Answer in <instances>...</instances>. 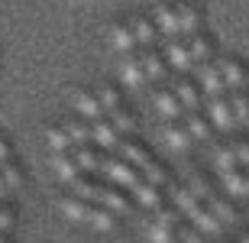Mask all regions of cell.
Masks as SVG:
<instances>
[{
  "mask_svg": "<svg viewBox=\"0 0 249 243\" xmlns=\"http://www.w3.org/2000/svg\"><path fill=\"white\" fill-rule=\"evenodd\" d=\"M240 243H249V230H243V234H240Z\"/></svg>",
  "mask_w": 249,
  "mask_h": 243,
  "instance_id": "obj_32",
  "label": "cell"
},
{
  "mask_svg": "<svg viewBox=\"0 0 249 243\" xmlns=\"http://www.w3.org/2000/svg\"><path fill=\"white\" fill-rule=\"evenodd\" d=\"M233 150H236L240 168H249V143H246V140H236V143H233Z\"/></svg>",
  "mask_w": 249,
  "mask_h": 243,
  "instance_id": "obj_31",
  "label": "cell"
},
{
  "mask_svg": "<svg viewBox=\"0 0 249 243\" xmlns=\"http://www.w3.org/2000/svg\"><path fill=\"white\" fill-rule=\"evenodd\" d=\"M168 195L175 198V205L181 207L188 217H191V224H194V227H201L204 234H220V230H223V221L213 214L211 207L204 205V201L194 195L188 185H175V182H172V185H168Z\"/></svg>",
  "mask_w": 249,
  "mask_h": 243,
  "instance_id": "obj_2",
  "label": "cell"
},
{
  "mask_svg": "<svg viewBox=\"0 0 249 243\" xmlns=\"http://www.w3.org/2000/svg\"><path fill=\"white\" fill-rule=\"evenodd\" d=\"M74 159H78V166H81L84 172H104L107 156H104L94 143H84V146H74Z\"/></svg>",
  "mask_w": 249,
  "mask_h": 243,
  "instance_id": "obj_14",
  "label": "cell"
},
{
  "mask_svg": "<svg viewBox=\"0 0 249 243\" xmlns=\"http://www.w3.org/2000/svg\"><path fill=\"white\" fill-rule=\"evenodd\" d=\"M123 81L129 84V88H139V84L146 81V65H142V58L136 56V52H126V56H123Z\"/></svg>",
  "mask_w": 249,
  "mask_h": 243,
  "instance_id": "obj_16",
  "label": "cell"
},
{
  "mask_svg": "<svg viewBox=\"0 0 249 243\" xmlns=\"http://www.w3.org/2000/svg\"><path fill=\"white\" fill-rule=\"evenodd\" d=\"M65 130H68V136H71L74 146H84V143L94 140V130H91V123L84 120V117H74V120H68V123H65Z\"/></svg>",
  "mask_w": 249,
  "mask_h": 243,
  "instance_id": "obj_21",
  "label": "cell"
},
{
  "mask_svg": "<svg viewBox=\"0 0 249 243\" xmlns=\"http://www.w3.org/2000/svg\"><path fill=\"white\" fill-rule=\"evenodd\" d=\"M46 140H49V146H52V152H71L74 150L68 130H65V127H55V123L46 127Z\"/></svg>",
  "mask_w": 249,
  "mask_h": 243,
  "instance_id": "obj_23",
  "label": "cell"
},
{
  "mask_svg": "<svg viewBox=\"0 0 249 243\" xmlns=\"http://www.w3.org/2000/svg\"><path fill=\"white\" fill-rule=\"evenodd\" d=\"M133 29H136L139 46H156V39L162 36V33H159V26H156V23H152V19L146 17V13H139V17L133 19Z\"/></svg>",
  "mask_w": 249,
  "mask_h": 243,
  "instance_id": "obj_19",
  "label": "cell"
},
{
  "mask_svg": "<svg viewBox=\"0 0 249 243\" xmlns=\"http://www.w3.org/2000/svg\"><path fill=\"white\" fill-rule=\"evenodd\" d=\"M188 46H191V58L194 62H211V42H207V39L201 36V33H197V36H188Z\"/></svg>",
  "mask_w": 249,
  "mask_h": 243,
  "instance_id": "obj_26",
  "label": "cell"
},
{
  "mask_svg": "<svg viewBox=\"0 0 249 243\" xmlns=\"http://www.w3.org/2000/svg\"><path fill=\"white\" fill-rule=\"evenodd\" d=\"M0 175L7 178L10 191H17L19 185H23V172H19L17 159H13V150H10V143L0 136Z\"/></svg>",
  "mask_w": 249,
  "mask_h": 243,
  "instance_id": "obj_11",
  "label": "cell"
},
{
  "mask_svg": "<svg viewBox=\"0 0 249 243\" xmlns=\"http://www.w3.org/2000/svg\"><path fill=\"white\" fill-rule=\"evenodd\" d=\"M156 107L165 113L168 120H172V117H181V111H185L181 101H178V94H175V88H162V91H156Z\"/></svg>",
  "mask_w": 249,
  "mask_h": 243,
  "instance_id": "obj_18",
  "label": "cell"
},
{
  "mask_svg": "<svg viewBox=\"0 0 249 243\" xmlns=\"http://www.w3.org/2000/svg\"><path fill=\"white\" fill-rule=\"evenodd\" d=\"M178 243H185V240H178Z\"/></svg>",
  "mask_w": 249,
  "mask_h": 243,
  "instance_id": "obj_34",
  "label": "cell"
},
{
  "mask_svg": "<svg viewBox=\"0 0 249 243\" xmlns=\"http://www.w3.org/2000/svg\"><path fill=\"white\" fill-rule=\"evenodd\" d=\"M110 36H113V46L120 49L123 56L126 52H136L139 39H136V29H133V23H126V19H117L110 26Z\"/></svg>",
  "mask_w": 249,
  "mask_h": 243,
  "instance_id": "obj_13",
  "label": "cell"
},
{
  "mask_svg": "<svg viewBox=\"0 0 249 243\" xmlns=\"http://www.w3.org/2000/svg\"><path fill=\"white\" fill-rule=\"evenodd\" d=\"M152 19H156V26H159V33L162 36H168V39H175V36H181V19H178V7L175 3H156V10H152Z\"/></svg>",
  "mask_w": 249,
  "mask_h": 243,
  "instance_id": "obj_6",
  "label": "cell"
},
{
  "mask_svg": "<svg viewBox=\"0 0 249 243\" xmlns=\"http://www.w3.org/2000/svg\"><path fill=\"white\" fill-rule=\"evenodd\" d=\"M55 168H58V175L65 178V182H74L78 175H84V168L78 166V159H74V150L71 152H55Z\"/></svg>",
  "mask_w": 249,
  "mask_h": 243,
  "instance_id": "obj_20",
  "label": "cell"
},
{
  "mask_svg": "<svg viewBox=\"0 0 249 243\" xmlns=\"http://www.w3.org/2000/svg\"><path fill=\"white\" fill-rule=\"evenodd\" d=\"M139 58H142V65H146V75L149 78H162V75H165V68H162V56H159L152 46H142Z\"/></svg>",
  "mask_w": 249,
  "mask_h": 243,
  "instance_id": "obj_25",
  "label": "cell"
},
{
  "mask_svg": "<svg viewBox=\"0 0 249 243\" xmlns=\"http://www.w3.org/2000/svg\"><path fill=\"white\" fill-rule=\"evenodd\" d=\"M71 195L84 198V201H94V205H101V207H110L113 214L129 211V198L123 195L120 188H117V185H104V182L91 178L88 172H84V175H78L71 182Z\"/></svg>",
  "mask_w": 249,
  "mask_h": 243,
  "instance_id": "obj_1",
  "label": "cell"
},
{
  "mask_svg": "<svg viewBox=\"0 0 249 243\" xmlns=\"http://www.w3.org/2000/svg\"><path fill=\"white\" fill-rule=\"evenodd\" d=\"M162 136H165L175 150H188L191 140H194V133H191V127H188L185 117H172V120H165L162 123Z\"/></svg>",
  "mask_w": 249,
  "mask_h": 243,
  "instance_id": "obj_8",
  "label": "cell"
},
{
  "mask_svg": "<svg viewBox=\"0 0 249 243\" xmlns=\"http://www.w3.org/2000/svg\"><path fill=\"white\" fill-rule=\"evenodd\" d=\"M0 243H10V240H7V234H0Z\"/></svg>",
  "mask_w": 249,
  "mask_h": 243,
  "instance_id": "obj_33",
  "label": "cell"
},
{
  "mask_svg": "<svg viewBox=\"0 0 249 243\" xmlns=\"http://www.w3.org/2000/svg\"><path fill=\"white\" fill-rule=\"evenodd\" d=\"M220 72H223V81L230 91H240L246 88V65H243L236 56H223L220 58Z\"/></svg>",
  "mask_w": 249,
  "mask_h": 243,
  "instance_id": "obj_12",
  "label": "cell"
},
{
  "mask_svg": "<svg viewBox=\"0 0 249 243\" xmlns=\"http://www.w3.org/2000/svg\"><path fill=\"white\" fill-rule=\"evenodd\" d=\"M107 117L117 123V130H120V133H129V130H133V113H129L126 107H117V111H110Z\"/></svg>",
  "mask_w": 249,
  "mask_h": 243,
  "instance_id": "obj_30",
  "label": "cell"
},
{
  "mask_svg": "<svg viewBox=\"0 0 249 243\" xmlns=\"http://www.w3.org/2000/svg\"><path fill=\"white\" fill-rule=\"evenodd\" d=\"M188 188H191L194 195H197L204 205L211 207L213 214L220 217L223 224H236V211L230 207V201H223V195H220V191H217V188H213L204 175H197V172H194V175H191V185H188Z\"/></svg>",
  "mask_w": 249,
  "mask_h": 243,
  "instance_id": "obj_5",
  "label": "cell"
},
{
  "mask_svg": "<svg viewBox=\"0 0 249 243\" xmlns=\"http://www.w3.org/2000/svg\"><path fill=\"white\" fill-rule=\"evenodd\" d=\"M165 49H168V58H172V65H175L178 72H185V68H191V65H194L191 46H188V39H185V36L165 39Z\"/></svg>",
  "mask_w": 249,
  "mask_h": 243,
  "instance_id": "obj_15",
  "label": "cell"
},
{
  "mask_svg": "<svg viewBox=\"0 0 249 243\" xmlns=\"http://www.w3.org/2000/svg\"><path fill=\"white\" fill-rule=\"evenodd\" d=\"M207 104H211V117L220 130H230L233 123H236V113H233V104H230V91L207 97Z\"/></svg>",
  "mask_w": 249,
  "mask_h": 243,
  "instance_id": "obj_10",
  "label": "cell"
},
{
  "mask_svg": "<svg viewBox=\"0 0 249 243\" xmlns=\"http://www.w3.org/2000/svg\"><path fill=\"white\" fill-rule=\"evenodd\" d=\"M213 162H217V168H220L223 175H227V172H236V168H240V159H236L233 143H213Z\"/></svg>",
  "mask_w": 249,
  "mask_h": 243,
  "instance_id": "obj_17",
  "label": "cell"
},
{
  "mask_svg": "<svg viewBox=\"0 0 249 243\" xmlns=\"http://www.w3.org/2000/svg\"><path fill=\"white\" fill-rule=\"evenodd\" d=\"M91 130H94V143H97L101 150H113V146H120V130H117V123H113L107 113H104V117H94Z\"/></svg>",
  "mask_w": 249,
  "mask_h": 243,
  "instance_id": "obj_9",
  "label": "cell"
},
{
  "mask_svg": "<svg viewBox=\"0 0 249 243\" xmlns=\"http://www.w3.org/2000/svg\"><path fill=\"white\" fill-rule=\"evenodd\" d=\"M230 104H233L236 120H246V117H249V94H246V88H240V91H230Z\"/></svg>",
  "mask_w": 249,
  "mask_h": 243,
  "instance_id": "obj_27",
  "label": "cell"
},
{
  "mask_svg": "<svg viewBox=\"0 0 249 243\" xmlns=\"http://www.w3.org/2000/svg\"><path fill=\"white\" fill-rule=\"evenodd\" d=\"M223 185H227L230 195H249V168L227 172V175H223Z\"/></svg>",
  "mask_w": 249,
  "mask_h": 243,
  "instance_id": "obj_24",
  "label": "cell"
},
{
  "mask_svg": "<svg viewBox=\"0 0 249 243\" xmlns=\"http://www.w3.org/2000/svg\"><path fill=\"white\" fill-rule=\"evenodd\" d=\"M178 19H181V36H197V19H201V13H197V7L194 3H178Z\"/></svg>",
  "mask_w": 249,
  "mask_h": 243,
  "instance_id": "obj_22",
  "label": "cell"
},
{
  "mask_svg": "<svg viewBox=\"0 0 249 243\" xmlns=\"http://www.w3.org/2000/svg\"><path fill=\"white\" fill-rule=\"evenodd\" d=\"M68 97H71L74 101V107H78V111L84 113V117H104V101H101V94L97 91H91V88H71V91H68Z\"/></svg>",
  "mask_w": 249,
  "mask_h": 243,
  "instance_id": "obj_7",
  "label": "cell"
},
{
  "mask_svg": "<svg viewBox=\"0 0 249 243\" xmlns=\"http://www.w3.org/2000/svg\"><path fill=\"white\" fill-rule=\"evenodd\" d=\"M120 150H123V159L129 162V166H136L142 175L152 182V185H159V188H168L172 185V178H168V172L162 166H159L152 156L146 152V146L142 143H136V140H126V143H120Z\"/></svg>",
  "mask_w": 249,
  "mask_h": 243,
  "instance_id": "obj_4",
  "label": "cell"
},
{
  "mask_svg": "<svg viewBox=\"0 0 249 243\" xmlns=\"http://www.w3.org/2000/svg\"><path fill=\"white\" fill-rule=\"evenodd\" d=\"M13 224H17V207L10 201H0V234H10Z\"/></svg>",
  "mask_w": 249,
  "mask_h": 243,
  "instance_id": "obj_29",
  "label": "cell"
},
{
  "mask_svg": "<svg viewBox=\"0 0 249 243\" xmlns=\"http://www.w3.org/2000/svg\"><path fill=\"white\" fill-rule=\"evenodd\" d=\"M58 207H62L68 217H74V221H88V224L97 227V230H110V227L117 224V214H113L110 207H101V205H94V201H84V198H78V195H62L58 198Z\"/></svg>",
  "mask_w": 249,
  "mask_h": 243,
  "instance_id": "obj_3",
  "label": "cell"
},
{
  "mask_svg": "<svg viewBox=\"0 0 249 243\" xmlns=\"http://www.w3.org/2000/svg\"><path fill=\"white\" fill-rule=\"evenodd\" d=\"M101 101H104V111L110 113V111H117V107H123V101H120V91H117V88H113V84H104L101 91Z\"/></svg>",
  "mask_w": 249,
  "mask_h": 243,
  "instance_id": "obj_28",
  "label": "cell"
}]
</instances>
